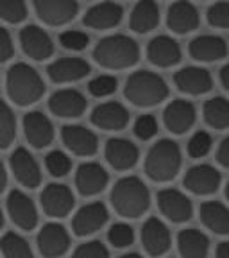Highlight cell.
I'll return each instance as SVG.
<instances>
[{"label":"cell","instance_id":"6da1fadb","mask_svg":"<svg viewBox=\"0 0 229 258\" xmlns=\"http://www.w3.org/2000/svg\"><path fill=\"white\" fill-rule=\"evenodd\" d=\"M111 206L125 219H138L147 214L150 206L149 188L136 176L122 177L111 190Z\"/></svg>","mask_w":229,"mask_h":258},{"label":"cell","instance_id":"7a4b0ae2","mask_svg":"<svg viewBox=\"0 0 229 258\" xmlns=\"http://www.w3.org/2000/svg\"><path fill=\"white\" fill-rule=\"evenodd\" d=\"M124 95L138 108H152L169 97V86L161 76L149 70H138L125 81Z\"/></svg>","mask_w":229,"mask_h":258},{"label":"cell","instance_id":"3957f363","mask_svg":"<svg viewBox=\"0 0 229 258\" xmlns=\"http://www.w3.org/2000/svg\"><path fill=\"white\" fill-rule=\"evenodd\" d=\"M93 59L109 70L129 69L140 59V48L133 38L124 34H113L102 38L93 50Z\"/></svg>","mask_w":229,"mask_h":258},{"label":"cell","instance_id":"277c9868","mask_svg":"<svg viewBox=\"0 0 229 258\" xmlns=\"http://www.w3.org/2000/svg\"><path fill=\"white\" fill-rule=\"evenodd\" d=\"M183 163L181 149L174 140L163 138L150 147L145 158V174L156 183H169L176 179Z\"/></svg>","mask_w":229,"mask_h":258},{"label":"cell","instance_id":"5b68a950","mask_svg":"<svg viewBox=\"0 0 229 258\" xmlns=\"http://www.w3.org/2000/svg\"><path fill=\"white\" fill-rule=\"evenodd\" d=\"M8 95L16 106H31L45 93V83L40 74L27 63L13 64L8 72Z\"/></svg>","mask_w":229,"mask_h":258},{"label":"cell","instance_id":"8992f818","mask_svg":"<svg viewBox=\"0 0 229 258\" xmlns=\"http://www.w3.org/2000/svg\"><path fill=\"white\" fill-rule=\"evenodd\" d=\"M158 208H160L161 215H165L170 222L176 224H183L188 222L193 215V206L188 196L176 188H163L158 192Z\"/></svg>","mask_w":229,"mask_h":258},{"label":"cell","instance_id":"52a82bcc","mask_svg":"<svg viewBox=\"0 0 229 258\" xmlns=\"http://www.w3.org/2000/svg\"><path fill=\"white\" fill-rule=\"evenodd\" d=\"M41 208L48 217L54 219H63L70 214L75 205V198H73L72 190L66 185L61 183H50L43 188L41 192Z\"/></svg>","mask_w":229,"mask_h":258},{"label":"cell","instance_id":"ba28073f","mask_svg":"<svg viewBox=\"0 0 229 258\" xmlns=\"http://www.w3.org/2000/svg\"><path fill=\"white\" fill-rule=\"evenodd\" d=\"M108 222V208L102 203H90L79 208L72 219V230L77 237H90Z\"/></svg>","mask_w":229,"mask_h":258},{"label":"cell","instance_id":"9c48e42d","mask_svg":"<svg viewBox=\"0 0 229 258\" xmlns=\"http://www.w3.org/2000/svg\"><path fill=\"white\" fill-rule=\"evenodd\" d=\"M8 214L15 226L20 230L31 231L38 224V210L32 199L22 190H13L8 198Z\"/></svg>","mask_w":229,"mask_h":258},{"label":"cell","instance_id":"30bf717a","mask_svg":"<svg viewBox=\"0 0 229 258\" xmlns=\"http://www.w3.org/2000/svg\"><path fill=\"white\" fill-rule=\"evenodd\" d=\"M34 9L47 25H64L77 15V0H34Z\"/></svg>","mask_w":229,"mask_h":258},{"label":"cell","instance_id":"8fae6325","mask_svg":"<svg viewBox=\"0 0 229 258\" xmlns=\"http://www.w3.org/2000/svg\"><path fill=\"white\" fill-rule=\"evenodd\" d=\"M70 247V235L57 222L45 224L38 233V249L45 258H59Z\"/></svg>","mask_w":229,"mask_h":258},{"label":"cell","instance_id":"7c38bea8","mask_svg":"<svg viewBox=\"0 0 229 258\" xmlns=\"http://www.w3.org/2000/svg\"><path fill=\"white\" fill-rule=\"evenodd\" d=\"M61 140L64 147L72 151L77 156H92L99 149V138L93 131H90L85 125L68 124L61 131Z\"/></svg>","mask_w":229,"mask_h":258},{"label":"cell","instance_id":"4fadbf2b","mask_svg":"<svg viewBox=\"0 0 229 258\" xmlns=\"http://www.w3.org/2000/svg\"><path fill=\"white\" fill-rule=\"evenodd\" d=\"M183 183H185L186 190L195 196H211L220 186V172L215 167L201 163V165L188 169Z\"/></svg>","mask_w":229,"mask_h":258},{"label":"cell","instance_id":"5bb4252c","mask_svg":"<svg viewBox=\"0 0 229 258\" xmlns=\"http://www.w3.org/2000/svg\"><path fill=\"white\" fill-rule=\"evenodd\" d=\"M141 244L147 254L161 256L170 249L172 237L170 231L158 217H149L141 226Z\"/></svg>","mask_w":229,"mask_h":258},{"label":"cell","instance_id":"9a60e30c","mask_svg":"<svg viewBox=\"0 0 229 258\" xmlns=\"http://www.w3.org/2000/svg\"><path fill=\"white\" fill-rule=\"evenodd\" d=\"M9 165L15 174L16 181L20 183L25 188H36L41 183V170L40 165L36 163L34 156L24 147H18L15 153L11 154Z\"/></svg>","mask_w":229,"mask_h":258},{"label":"cell","instance_id":"2e32d148","mask_svg":"<svg viewBox=\"0 0 229 258\" xmlns=\"http://www.w3.org/2000/svg\"><path fill=\"white\" fill-rule=\"evenodd\" d=\"M24 52L34 61H45L54 54V43L47 32L38 25H27L20 31Z\"/></svg>","mask_w":229,"mask_h":258},{"label":"cell","instance_id":"e0dca14e","mask_svg":"<svg viewBox=\"0 0 229 258\" xmlns=\"http://www.w3.org/2000/svg\"><path fill=\"white\" fill-rule=\"evenodd\" d=\"M174 85L186 95H202L213 88L211 74L201 67H185L174 74Z\"/></svg>","mask_w":229,"mask_h":258},{"label":"cell","instance_id":"ac0fdd59","mask_svg":"<svg viewBox=\"0 0 229 258\" xmlns=\"http://www.w3.org/2000/svg\"><path fill=\"white\" fill-rule=\"evenodd\" d=\"M24 133L32 147L45 149L54 140V125L41 111H29L24 117Z\"/></svg>","mask_w":229,"mask_h":258},{"label":"cell","instance_id":"d6986e66","mask_svg":"<svg viewBox=\"0 0 229 258\" xmlns=\"http://www.w3.org/2000/svg\"><path fill=\"white\" fill-rule=\"evenodd\" d=\"M108 179L109 176L106 169L95 161L83 163L75 172V186L81 196H86V198L104 192V188L108 186Z\"/></svg>","mask_w":229,"mask_h":258},{"label":"cell","instance_id":"ffe728a7","mask_svg":"<svg viewBox=\"0 0 229 258\" xmlns=\"http://www.w3.org/2000/svg\"><path fill=\"white\" fill-rule=\"evenodd\" d=\"M48 109L59 118H77L85 113L86 99L77 90H59L48 99Z\"/></svg>","mask_w":229,"mask_h":258},{"label":"cell","instance_id":"44dd1931","mask_svg":"<svg viewBox=\"0 0 229 258\" xmlns=\"http://www.w3.org/2000/svg\"><path fill=\"white\" fill-rule=\"evenodd\" d=\"M106 160L115 170H129L136 165L140 151L131 140L125 138H111L106 144Z\"/></svg>","mask_w":229,"mask_h":258},{"label":"cell","instance_id":"7402d4cb","mask_svg":"<svg viewBox=\"0 0 229 258\" xmlns=\"http://www.w3.org/2000/svg\"><path fill=\"white\" fill-rule=\"evenodd\" d=\"M127 122L129 111L120 102H102L92 111V124L104 131H120Z\"/></svg>","mask_w":229,"mask_h":258},{"label":"cell","instance_id":"603a6c76","mask_svg":"<svg viewBox=\"0 0 229 258\" xmlns=\"http://www.w3.org/2000/svg\"><path fill=\"white\" fill-rule=\"evenodd\" d=\"M163 122L167 129L174 135H185L195 124V108L192 102L177 99L170 102L163 113Z\"/></svg>","mask_w":229,"mask_h":258},{"label":"cell","instance_id":"cb8c5ba5","mask_svg":"<svg viewBox=\"0 0 229 258\" xmlns=\"http://www.w3.org/2000/svg\"><path fill=\"white\" fill-rule=\"evenodd\" d=\"M147 57L160 69H169L181 61V48L169 36H156L147 45Z\"/></svg>","mask_w":229,"mask_h":258},{"label":"cell","instance_id":"d4e9b609","mask_svg":"<svg viewBox=\"0 0 229 258\" xmlns=\"http://www.w3.org/2000/svg\"><path fill=\"white\" fill-rule=\"evenodd\" d=\"M167 24L177 34H186L199 27V11L188 0H177L169 8Z\"/></svg>","mask_w":229,"mask_h":258},{"label":"cell","instance_id":"484cf974","mask_svg":"<svg viewBox=\"0 0 229 258\" xmlns=\"http://www.w3.org/2000/svg\"><path fill=\"white\" fill-rule=\"evenodd\" d=\"M188 52L193 59L204 61V63L218 61L227 56V43H225V40L220 36L204 34V36H199L190 41Z\"/></svg>","mask_w":229,"mask_h":258},{"label":"cell","instance_id":"4316f807","mask_svg":"<svg viewBox=\"0 0 229 258\" xmlns=\"http://www.w3.org/2000/svg\"><path fill=\"white\" fill-rule=\"evenodd\" d=\"M122 15H124L122 6H118L117 2H102V4L93 6L86 11L83 22L86 27L104 31V29H111L120 24Z\"/></svg>","mask_w":229,"mask_h":258},{"label":"cell","instance_id":"83f0119b","mask_svg":"<svg viewBox=\"0 0 229 258\" xmlns=\"http://www.w3.org/2000/svg\"><path fill=\"white\" fill-rule=\"evenodd\" d=\"M47 74L54 83H73L88 76L90 64L81 57H63L48 64Z\"/></svg>","mask_w":229,"mask_h":258},{"label":"cell","instance_id":"f1b7e54d","mask_svg":"<svg viewBox=\"0 0 229 258\" xmlns=\"http://www.w3.org/2000/svg\"><path fill=\"white\" fill-rule=\"evenodd\" d=\"M160 24V8L154 0H140L133 8L131 18H129V27L134 32H145L152 31Z\"/></svg>","mask_w":229,"mask_h":258},{"label":"cell","instance_id":"f546056e","mask_svg":"<svg viewBox=\"0 0 229 258\" xmlns=\"http://www.w3.org/2000/svg\"><path fill=\"white\" fill-rule=\"evenodd\" d=\"M201 222L217 235H229V208L218 201H206L199 210Z\"/></svg>","mask_w":229,"mask_h":258},{"label":"cell","instance_id":"4dcf8cb0","mask_svg":"<svg viewBox=\"0 0 229 258\" xmlns=\"http://www.w3.org/2000/svg\"><path fill=\"white\" fill-rule=\"evenodd\" d=\"M177 249H179L181 258H206L209 249V240L202 231L188 228L177 235Z\"/></svg>","mask_w":229,"mask_h":258},{"label":"cell","instance_id":"1f68e13d","mask_svg":"<svg viewBox=\"0 0 229 258\" xmlns=\"http://www.w3.org/2000/svg\"><path fill=\"white\" fill-rule=\"evenodd\" d=\"M204 122L213 129L229 127V101L224 97H213L202 106Z\"/></svg>","mask_w":229,"mask_h":258},{"label":"cell","instance_id":"d6a6232c","mask_svg":"<svg viewBox=\"0 0 229 258\" xmlns=\"http://www.w3.org/2000/svg\"><path fill=\"white\" fill-rule=\"evenodd\" d=\"M0 253L4 258H34L29 242L15 231H8L0 238Z\"/></svg>","mask_w":229,"mask_h":258},{"label":"cell","instance_id":"836d02e7","mask_svg":"<svg viewBox=\"0 0 229 258\" xmlns=\"http://www.w3.org/2000/svg\"><path fill=\"white\" fill-rule=\"evenodd\" d=\"M16 137V118L13 109L0 99V149H8Z\"/></svg>","mask_w":229,"mask_h":258},{"label":"cell","instance_id":"e575fe53","mask_svg":"<svg viewBox=\"0 0 229 258\" xmlns=\"http://www.w3.org/2000/svg\"><path fill=\"white\" fill-rule=\"evenodd\" d=\"M0 18L9 24H20L27 18V6L24 0H0Z\"/></svg>","mask_w":229,"mask_h":258},{"label":"cell","instance_id":"d590c367","mask_svg":"<svg viewBox=\"0 0 229 258\" xmlns=\"http://www.w3.org/2000/svg\"><path fill=\"white\" fill-rule=\"evenodd\" d=\"M108 240L113 247H118V249H124L129 247L134 242V231L133 228L125 222H117L113 224L108 231Z\"/></svg>","mask_w":229,"mask_h":258},{"label":"cell","instance_id":"8d00e7d4","mask_svg":"<svg viewBox=\"0 0 229 258\" xmlns=\"http://www.w3.org/2000/svg\"><path fill=\"white\" fill-rule=\"evenodd\" d=\"M45 167L54 177H63L72 169V160L63 151H52L45 156Z\"/></svg>","mask_w":229,"mask_h":258},{"label":"cell","instance_id":"74e56055","mask_svg":"<svg viewBox=\"0 0 229 258\" xmlns=\"http://www.w3.org/2000/svg\"><path fill=\"white\" fill-rule=\"evenodd\" d=\"M118 81L113 76H97L95 79L90 81L88 90L93 97H108L117 92Z\"/></svg>","mask_w":229,"mask_h":258},{"label":"cell","instance_id":"f35d334b","mask_svg":"<svg viewBox=\"0 0 229 258\" xmlns=\"http://www.w3.org/2000/svg\"><path fill=\"white\" fill-rule=\"evenodd\" d=\"M72 258H109V251L101 240H90L75 247Z\"/></svg>","mask_w":229,"mask_h":258},{"label":"cell","instance_id":"ab89813d","mask_svg":"<svg viewBox=\"0 0 229 258\" xmlns=\"http://www.w3.org/2000/svg\"><path fill=\"white\" fill-rule=\"evenodd\" d=\"M211 149V137L206 131H197L188 142V154L192 158H202Z\"/></svg>","mask_w":229,"mask_h":258},{"label":"cell","instance_id":"60d3db41","mask_svg":"<svg viewBox=\"0 0 229 258\" xmlns=\"http://www.w3.org/2000/svg\"><path fill=\"white\" fill-rule=\"evenodd\" d=\"M59 41L64 48H68V50H85L90 43V38L88 34L81 31H64L63 34H59Z\"/></svg>","mask_w":229,"mask_h":258},{"label":"cell","instance_id":"b9f144b4","mask_svg":"<svg viewBox=\"0 0 229 258\" xmlns=\"http://www.w3.org/2000/svg\"><path fill=\"white\" fill-rule=\"evenodd\" d=\"M208 22L213 27L229 29V2H217L208 9Z\"/></svg>","mask_w":229,"mask_h":258},{"label":"cell","instance_id":"7bdbcfd3","mask_svg":"<svg viewBox=\"0 0 229 258\" xmlns=\"http://www.w3.org/2000/svg\"><path fill=\"white\" fill-rule=\"evenodd\" d=\"M158 133V120L152 115H141L136 122H134V135L140 140H150L156 137Z\"/></svg>","mask_w":229,"mask_h":258},{"label":"cell","instance_id":"ee69618b","mask_svg":"<svg viewBox=\"0 0 229 258\" xmlns=\"http://www.w3.org/2000/svg\"><path fill=\"white\" fill-rule=\"evenodd\" d=\"M13 54H15V47H13L11 36L4 27H0V63L11 59Z\"/></svg>","mask_w":229,"mask_h":258},{"label":"cell","instance_id":"f6af8a7d","mask_svg":"<svg viewBox=\"0 0 229 258\" xmlns=\"http://www.w3.org/2000/svg\"><path fill=\"white\" fill-rule=\"evenodd\" d=\"M217 161L220 163L222 167L229 169V137L224 138V140L220 142V145H218V149H217Z\"/></svg>","mask_w":229,"mask_h":258},{"label":"cell","instance_id":"bcb514c9","mask_svg":"<svg viewBox=\"0 0 229 258\" xmlns=\"http://www.w3.org/2000/svg\"><path fill=\"white\" fill-rule=\"evenodd\" d=\"M215 258H229V240L218 244L217 251H215Z\"/></svg>","mask_w":229,"mask_h":258},{"label":"cell","instance_id":"7dc6e473","mask_svg":"<svg viewBox=\"0 0 229 258\" xmlns=\"http://www.w3.org/2000/svg\"><path fill=\"white\" fill-rule=\"evenodd\" d=\"M6 186H8V172H6V167L0 160V194L4 192Z\"/></svg>","mask_w":229,"mask_h":258},{"label":"cell","instance_id":"c3c4849f","mask_svg":"<svg viewBox=\"0 0 229 258\" xmlns=\"http://www.w3.org/2000/svg\"><path fill=\"white\" fill-rule=\"evenodd\" d=\"M220 83H222V86H224V88L229 92V63L225 64V67H222V70H220Z\"/></svg>","mask_w":229,"mask_h":258},{"label":"cell","instance_id":"681fc988","mask_svg":"<svg viewBox=\"0 0 229 258\" xmlns=\"http://www.w3.org/2000/svg\"><path fill=\"white\" fill-rule=\"evenodd\" d=\"M120 258H143V256L138 254V253H127V254H122Z\"/></svg>","mask_w":229,"mask_h":258},{"label":"cell","instance_id":"f907efd6","mask_svg":"<svg viewBox=\"0 0 229 258\" xmlns=\"http://www.w3.org/2000/svg\"><path fill=\"white\" fill-rule=\"evenodd\" d=\"M4 228V214H2V210H0V230Z\"/></svg>","mask_w":229,"mask_h":258},{"label":"cell","instance_id":"816d5d0a","mask_svg":"<svg viewBox=\"0 0 229 258\" xmlns=\"http://www.w3.org/2000/svg\"><path fill=\"white\" fill-rule=\"evenodd\" d=\"M225 198H227V201H229V181H227V185H225Z\"/></svg>","mask_w":229,"mask_h":258}]
</instances>
